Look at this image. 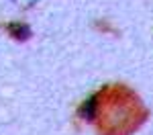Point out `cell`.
I'll return each instance as SVG.
<instances>
[{"label": "cell", "mask_w": 153, "mask_h": 135, "mask_svg": "<svg viewBox=\"0 0 153 135\" xmlns=\"http://www.w3.org/2000/svg\"><path fill=\"white\" fill-rule=\"evenodd\" d=\"M90 117L100 135H131L149 117V110L127 86L108 84L90 100Z\"/></svg>", "instance_id": "6da1fadb"}]
</instances>
